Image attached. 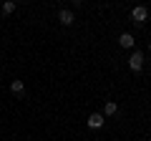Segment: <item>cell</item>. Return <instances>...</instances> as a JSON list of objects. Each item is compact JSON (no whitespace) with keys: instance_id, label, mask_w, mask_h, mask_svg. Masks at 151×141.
I'll list each match as a JSON object with an SVG mask.
<instances>
[{"instance_id":"obj_1","label":"cell","mask_w":151,"mask_h":141,"mask_svg":"<svg viewBox=\"0 0 151 141\" xmlns=\"http://www.w3.org/2000/svg\"><path fill=\"white\" fill-rule=\"evenodd\" d=\"M144 60H146L144 50H134L131 58H129V68L134 70V73H141V70H144Z\"/></svg>"},{"instance_id":"obj_2","label":"cell","mask_w":151,"mask_h":141,"mask_svg":"<svg viewBox=\"0 0 151 141\" xmlns=\"http://www.w3.org/2000/svg\"><path fill=\"white\" fill-rule=\"evenodd\" d=\"M131 20H134L136 25H144V23L149 20V10H146V5H136V8H131Z\"/></svg>"},{"instance_id":"obj_3","label":"cell","mask_w":151,"mask_h":141,"mask_svg":"<svg viewBox=\"0 0 151 141\" xmlns=\"http://www.w3.org/2000/svg\"><path fill=\"white\" fill-rule=\"evenodd\" d=\"M58 23H60V25H65V28L73 25V23H76L73 10H70V8H60V10H58Z\"/></svg>"},{"instance_id":"obj_4","label":"cell","mask_w":151,"mask_h":141,"mask_svg":"<svg viewBox=\"0 0 151 141\" xmlns=\"http://www.w3.org/2000/svg\"><path fill=\"white\" fill-rule=\"evenodd\" d=\"M86 124H88V129L98 131V129H103V126H106V119H103V114H91V116L86 119Z\"/></svg>"},{"instance_id":"obj_5","label":"cell","mask_w":151,"mask_h":141,"mask_svg":"<svg viewBox=\"0 0 151 141\" xmlns=\"http://www.w3.org/2000/svg\"><path fill=\"white\" fill-rule=\"evenodd\" d=\"M101 114H103V119L116 116V114H119V103H116V101H106V103H103V111H101Z\"/></svg>"},{"instance_id":"obj_6","label":"cell","mask_w":151,"mask_h":141,"mask_svg":"<svg viewBox=\"0 0 151 141\" xmlns=\"http://www.w3.org/2000/svg\"><path fill=\"white\" fill-rule=\"evenodd\" d=\"M134 43H136V38L131 35V33H121L119 35V45L121 48H134Z\"/></svg>"},{"instance_id":"obj_7","label":"cell","mask_w":151,"mask_h":141,"mask_svg":"<svg viewBox=\"0 0 151 141\" xmlns=\"http://www.w3.org/2000/svg\"><path fill=\"white\" fill-rule=\"evenodd\" d=\"M10 91L15 93V96H25V81H20V78L10 81Z\"/></svg>"},{"instance_id":"obj_8","label":"cell","mask_w":151,"mask_h":141,"mask_svg":"<svg viewBox=\"0 0 151 141\" xmlns=\"http://www.w3.org/2000/svg\"><path fill=\"white\" fill-rule=\"evenodd\" d=\"M15 8H18L15 0H5V3L0 5V10H3V15H13V13H15Z\"/></svg>"},{"instance_id":"obj_9","label":"cell","mask_w":151,"mask_h":141,"mask_svg":"<svg viewBox=\"0 0 151 141\" xmlns=\"http://www.w3.org/2000/svg\"><path fill=\"white\" fill-rule=\"evenodd\" d=\"M149 53H151V43H149Z\"/></svg>"}]
</instances>
